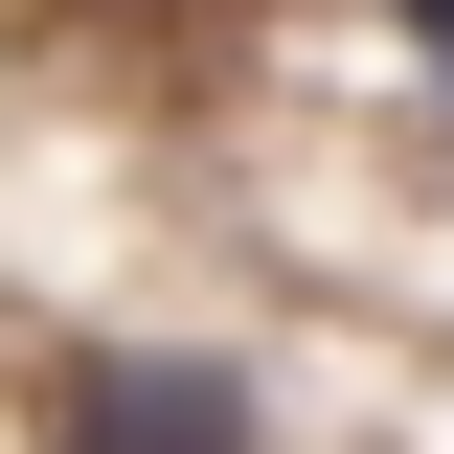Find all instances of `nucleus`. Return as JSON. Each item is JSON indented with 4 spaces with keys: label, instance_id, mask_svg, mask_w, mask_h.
<instances>
[{
    "label": "nucleus",
    "instance_id": "obj_1",
    "mask_svg": "<svg viewBox=\"0 0 454 454\" xmlns=\"http://www.w3.org/2000/svg\"><path fill=\"white\" fill-rule=\"evenodd\" d=\"M91 454H250V387H227V364H114Z\"/></svg>",
    "mask_w": 454,
    "mask_h": 454
},
{
    "label": "nucleus",
    "instance_id": "obj_2",
    "mask_svg": "<svg viewBox=\"0 0 454 454\" xmlns=\"http://www.w3.org/2000/svg\"><path fill=\"white\" fill-rule=\"evenodd\" d=\"M409 23H432V68H454V0H409Z\"/></svg>",
    "mask_w": 454,
    "mask_h": 454
}]
</instances>
